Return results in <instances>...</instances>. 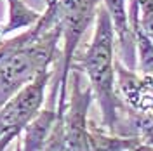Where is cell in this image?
<instances>
[{
    "mask_svg": "<svg viewBox=\"0 0 153 151\" xmlns=\"http://www.w3.org/2000/svg\"><path fill=\"white\" fill-rule=\"evenodd\" d=\"M115 30L103 5L96 16L94 35L87 50L73 68L82 70L89 78V87L101 110V122L108 132L115 134L120 125V111H124L122 97L117 90L115 75Z\"/></svg>",
    "mask_w": 153,
    "mask_h": 151,
    "instance_id": "6da1fadb",
    "label": "cell"
},
{
    "mask_svg": "<svg viewBox=\"0 0 153 151\" xmlns=\"http://www.w3.org/2000/svg\"><path fill=\"white\" fill-rule=\"evenodd\" d=\"M9 5V21L5 26L0 28V37H5L16 30H28L30 26L37 24L42 14L35 9L28 7L23 0H7Z\"/></svg>",
    "mask_w": 153,
    "mask_h": 151,
    "instance_id": "9c48e42d",
    "label": "cell"
},
{
    "mask_svg": "<svg viewBox=\"0 0 153 151\" xmlns=\"http://www.w3.org/2000/svg\"><path fill=\"white\" fill-rule=\"evenodd\" d=\"M47 2H49V0H45V4H47Z\"/></svg>",
    "mask_w": 153,
    "mask_h": 151,
    "instance_id": "9a60e30c",
    "label": "cell"
},
{
    "mask_svg": "<svg viewBox=\"0 0 153 151\" xmlns=\"http://www.w3.org/2000/svg\"><path fill=\"white\" fill-rule=\"evenodd\" d=\"M103 7L113 23L115 35L120 45V61L129 70L137 66V52H136V35L129 24L127 14V0H103Z\"/></svg>",
    "mask_w": 153,
    "mask_h": 151,
    "instance_id": "52a82bcc",
    "label": "cell"
},
{
    "mask_svg": "<svg viewBox=\"0 0 153 151\" xmlns=\"http://www.w3.org/2000/svg\"><path fill=\"white\" fill-rule=\"evenodd\" d=\"M99 4L101 0H57V23L63 40L57 108H66L68 104V78L75 63V52L87 28L96 23Z\"/></svg>",
    "mask_w": 153,
    "mask_h": 151,
    "instance_id": "7a4b0ae2",
    "label": "cell"
},
{
    "mask_svg": "<svg viewBox=\"0 0 153 151\" xmlns=\"http://www.w3.org/2000/svg\"><path fill=\"white\" fill-rule=\"evenodd\" d=\"M115 75L118 95L134 111H153V76L137 75L129 70L120 59H115Z\"/></svg>",
    "mask_w": 153,
    "mask_h": 151,
    "instance_id": "5b68a950",
    "label": "cell"
},
{
    "mask_svg": "<svg viewBox=\"0 0 153 151\" xmlns=\"http://www.w3.org/2000/svg\"><path fill=\"white\" fill-rule=\"evenodd\" d=\"M129 151H153V146H148L144 142H139L137 146H134L132 150H129Z\"/></svg>",
    "mask_w": 153,
    "mask_h": 151,
    "instance_id": "4fadbf2b",
    "label": "cell"
},
{
    "mask_svg": "<svg viewBox=\"0 0 153 151\" xmlns=\"http://www.w3.org/2000/svg\"><path fill=\"white\" fill-rule=\"evenodd\" d=\"M57 92H59V82H54L45 108H42L40 113L23 130V142H21L23 151H44L45 142L57 120Z\"/></svg>",
    "mask_w": 153,
    "mask_h": 151,
    "instance_id": "8992f818",
    "label": "cell"
},
{
    "mask_svg": "<svg viewBox=\"0 0 153 151\" xmlns=\"http://www.w3.org/2000/svg\"><path fill=\"white\" fill-rule=\"evenodd\" d=\"M51 76L52 70L42 71L0 108V151L7 150V146L19 137L26 125L40 113L45 104V89Z\"/></svg>",
    "mask_w": 153,
    "mask_h": 151,
    "instance_id": "3957f363",
    "label": "cell"
},
{
    "mask_svg": "<svg viewBox=\"0 0 153 151\" xmlns=\"http://www.w3.org/2000/svg\"><path fill=\"white\" fill-rule=\"evenodd\" d=\"M71 92L65 111V141L68 151H89V108L94 99L91 87L82 85L80 70L71 68Z\"/></svg>",
    "mask_w": 153,
    "mask_h": 151,
    "instance_id": "277c9868",
    "label": "cell"
},
{
    "mask_svg": "<svg viewBox=\"0 0 153 151\" xmlns=\"http://www.w3.org/2000/svg\"><path fill=\"white\" fill-rule=\"evenodd\" d=\"M139 30L153 42V0H141V5H139Z\"/></svg>",
    "mask_w": 153,
    "mask_h": 151,
    "instance_id": "7c38bea8",
    "label": "cell"
},
{
    "mask_svg": "<svg viewBox=\"0 0 153 151\" xmlns=\"http://www.w3.org/2000/svg\"><path fill=\"white\" fill-rule=\"evenodd\" d=\"M136 52H137V66L143 75L153 76V42L141 30H136Z\"/></svg>",
    "mask_w": 153,
    "mask_h": 151,
    "instance_id": "30bf717a",
    "label": "cell"
},
{
    "mask_svg": "<svg viewBox=\"0 0 153 151\" xmlns=\"http://www.w3.org/2000/svg\"><path fill=\"white\" fill-rule=\"evenodd\" d=\"M139 142L137 137L115 135L89 120V151H129Z\"/></svg>",
    "mask_w": 153,
    "mask_h": 151,
    "instance_id": "ba28073f",
    "label": "cell"
},
{
    "mask_svg": "<svg viewBox=\"0 0 153 151\" xmlns=\"http://www.w3.org/2000/svg\"><path fill=\"white\" fill-rule=\"evenodd\" d=\"M65 111L66 110H57V120L45 142L44 151H68L65 141Z\"/></svg>",
    "mask_w": 153,
    "mask_h": 151,
    "instance_id": "8fae6325",
    "label": "cell"
},
{
    "mask_svg": "<svg viewBox=\"0 0 153 151\" xmlns=\"http://www.w3.org/2000/svg\"><path fill=\"white\" fill-rule=\"evenodd\" d=\"M14 151H23V150H21V144H18V146H16V150H14Z\"/></svg>",
    "mask_w": 153,
    "mask_h": 151,
    "instance_id": "5bb4252c",
    "label": "cell"
}]
</instances>
